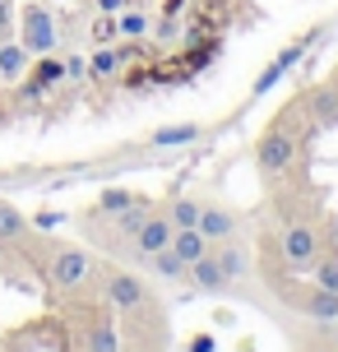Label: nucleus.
<instances>
[{"mask_svg":"<svg viewBox=\"0 0 338 352\" xmlns=\"http://www.w3.org/2000/svg\"><path fill=\"white\" fill-rule=\"evenodd\" d=\"M139 195L135 190H121V186H107V190L98 195V213H107V218H116V213H125L130 204H135Z\"/></svg>","mask_w":338,"mask_h":352,"instance_id":"19","label":"nucleus"},{"mask_svg":"<svg viewBox=\"0 0 338 352\" xmlns=\"http://www.w3.org/2000/svg\"><path fill=\"white\" fill-rule=\"evenodd\" d=\"M306 278L320 283V287H329V292H338V241H329V246H324V255L311 264V274H306Z\"/></svg>","mask_w":338,"mask_h":352,"instance_id":"16","label":"nucleus"},{"mask_svg":"<svg viewBox=\"0 0 338 352\" xmlns=\"http://www.w3.org/2000/svg\"><path fill=\"white\" fill-rule=\"evenodd\" d=\"M23 70H28V47L23 42H0V74L19 79Z\"/></svg>","mask_w":338,"mask_h":352,"instance_id":"18","label":"nucleus"},{"mask_svg":"<svg viewBox=\"0 0 338 352\" xmlns=\"http://www.w3.org/2000/svg\"><path fill=\"white\" fill-rule=\"evenodd\" d=\"M162 213L172 218V228H199V195H172Z\"/></svg>","mask_w":338,"mask_h":352,"instance_id":"15","label":"nucleus"},{"mask_svg":"<svg viewBox=\"0 0 338 352\" xmlns=\"http://www.w3.org/2000/svg\"><path fill=\"white\" fill-rule=\"evenodd\" d=\"M199 232L209 236V246L214 241H232V236H246V213L232 209L227 199L209 195V199H199Z\"/></svg>","mask_w":338,"mask_h":352,"instance_id":"5","label":"nucleus"},{"mask_svg":"<svg viewBox=\"0 0 338 352\" xmlns=\"http://www.w3.org/2000/svg\"><path fill=\"white\" fill-rule=\"evenodd\" d=\"M84 348L89 352H121V334H116L111 316H93L89 334H84Z\"/></svg>","mask_w":338,"mask_h":352,"instance_id":"13","label":"nucleus"},{"mask_svg":"<svg viewBox=\"0 0 338 352\" xmlns=\"http://www.w3.org/2000/svg\"><path fill=\"white\" fill-rule=\"evenodd\" d=\"M19 28H23L28 56H52L56 52V23H52V14H47L42 5H28L23 19H19Z\"/></svg>","mask_w":338,"mask_h":352,"instance_id":"8","label":"nucleus"},{"mask_svg":"<svg viewBox=\"0 0 338 352\" xmlns=\"http://www.w3.org/2000/svg\"><path fill=\"white\" fill-rule=\"evenodd\" d=\"M23 236H28V218L10 199H0V246H19Z\"/></svg>","mask_w":338,"mask_h":352,"instance_id":"14","label":"nucleus"},{"mask_svg":"<svg viewBox=\"0 0 338 352\" xmlns=\"http://www.w3.org/2000/svg\"><path fill=\"white\" fill-rule=\"evenodd\" d=\"M278 232V255H283V264L292 269V274H311V264L324 255V246L329 241H338V213H315V218H297V223H283Z\"/></svg>","mask_w":338,"mask_h":352,"instance_id":"1","label":"nucleus"},{"mask_svg":"<svg viewBox=\"0 0 338 352\" xmlns=\"http://www.w3.org/2000/svg\"><path fill=\"white\" fill-rule=\"evenodd\" d=\"M315 42H320V33L302 37V42H287L283 52H278V56H273V60L264 65V70H260V79H255V93H269V88L278 84V79H283V74H287V70H292V65H297V60L306 56V47H315Z\"/></svg>","mask_w":338,"mask_h":352,"instance_id":"10","label":"nucleus"},{"mask_svg":"<svg viewBox=\"0 0 338 352\" xmlns=\"http://www.w3.org/2000/svg\"><path fill=\"white\" fill-rule=\"evenodd\" d=\"M172 232H177V228H172V218H167L162 209H153V213H148V218L139 223V232L130 236V250H135V260H148V255L167 250V246H172Z\"/></svg>","mask_w":338,"mask_h":352,"instance_id":"6","label":"nucleus"},{"mask_svg":"<svg viewBox=\"0 0 338 352\" xmlns=\"http://www.w3.org/2000/svg\"><path fill=\"white\" fill-rule=\"evenodd\" d=\"M148 269H153V274H158L162 283H185V269H190V264L185 260H177V250L167 246V250H158V255H148Z\"/></svg>","mask_w":338,"mask_h":352,"instance_id":"17","label":"nucleus"},{"mask_svg":"<svg viewBox=\"0 0 338 352\" xmlns=\"http://www.w3.org/2000/svg\"><path fill=\"white\" fill-rule=\"evenodd\" d=\"M172 250H177V260H185V264H195L199 255H209V236H204V232L199 228H177L172 232Z\"/></svg>","mask_w":338,"mask_h":352,"instance_id":"12","label":"nucleus"},{"mask_svg":"<svg viewBox=\"0 0 338 352\" xmlns=\"http://www.w3.org/2000/svg\"><path fill=\"white\" fill-rule=\"evenodd\" d=\"M185 348H190V352H214L218 343H214V334H195L190 343H185Z\"/></svg>","mask_w":338,"mask_h":352,"instance_id":"22","label":"nucleus"},{"mask_svg":"<svg viewBox=\"0 0 338 352\" xmlns=\"http://www.w3.org/2000/svg\"><path fill=\"white\" fill-rule=\"evenodd\" d=\"M185 283L195 287L199 297H232V283H227V274L218 269L214 250H209V255H199V260L185 269Z\"/></svg>","mask_w":338,"mask_h":352,"instance_id":"9","label":"nucleus"},{"mask_svg":"<svg viewBox=\"0 0 338 352\" xmlns=\"http://www.w3.org/2000/svg\"><path fill=\"white\" fill-rule=\"evenodd\" d=\"M89 70L98 74V79H107V74H116V70H121V47H102V52H93Z\"/></svg>","mask_w":338,"mask_h":352,"instance_id":"20","label":"nucleus"},{"mask_svg":"<svg viewBox=\"0 0 338 352\" xmlns=\"http://www.w3.org/2000/svg\"><path fill=\"white\" fill-rule=\"evenodd\" d=\"M278 316V329H283V343L287 352H338L334 343V324H315V320H297V316Z\"/></svg>","mask_w":338,"mask_h":352,"instance_id":"4","label":"nucleus"},{"mask_svg":"<svg viewBox=\"0 0 338 352\" xmlns=\"http://www.w3.org/2000/svg\"><path fill=\"white\" fill-rule=\"evenodd\" d=\"M89 70V65H84V60H79V56H70V60H65V79H79V74Z\"/></svg>","mask_w":338,"mask_h":352,"instance_id":"23","label":"nucleus"},{"mask_svg":"<svg viewBox=\"0 0 338 352\" xmlns=\"http://www.w3.org/2000/svg\"><path fill=\"white\" fill-rule=\"evenodd\" d=\"M199 140H204V125L199 121H177V125H162L153 135H144L139 148H148V153H158V148H190Z\"/></svg>","mask_w":338,"mask_h":352,"instance_id":"11","label":"nucleus"},{"mask_svg":"<svg viewBox=\"0 0 338 352\" xmlns=\"http://www.w3.org/2000/svg\"><path fill=\"white\" fill-rule=\"evenodd\" d=\"M297 107L306 111V125L315 130V135H334L338 130V88L329 79H306L297 93Z\"/></svg>","mask_w":338,"mask_h":352,"instance_id":"2","label":"nucleus"},{"mask_svg":"<svg viewBox=\"0 0 338 352\" xmlns=\"http://www.w3.org/2000/svg\"><path fill=\"white\" fill-rule=\"evenodd\" d=\"M10 19H14V10H10V0H0V33L10 28Z\"/></svg>","mask_w":338,"mask_h":352,"instance_id":"24","label":"nucleus"},{"mask_svg":"<svg viewBox=\"0 0 338 352\" xmlns=\"http://www.w3.org/2000/svg\"><path fill=\"white\" fill-rule=\"evenodd\" d=\"M102 292H107V306L121 311V316H139V311L153 306L148 283L139 274H130V269H102Z\"/></svg>","mask_w":338,"mask_h":352,"instance_id":"3","label":"nucleus"},{"mask_svg":"<svg viewBox=\"0 0 338 352\" xmlns=\"http://www.w3.org/2000/svg\"><path fill=\"white\" fill-rule=\"evenodd\" d=\"M98 5H102V14L107 10H125V0H98Z\"/></svg>","mask_w":338,"mask_h":352,"instance_id":"25","label":"nucleus"},{"mask_svg":"<svg viewBox=\"0 0 338 352\" xmlns=\"http://www.w3.org/2000/svg\"><path fill=\"white\" fill-rule=\"evenodd\" d=\"M334 343H338V324H334Z\"/></svg>","mask_w":338,"mask_h":352,"instance_id":"27","label":"nucleus"},{"mask_svg":"<svg viewBox=\"0 0 338 352\" xmlns=\"http://www.w3.org/2000/svg\"><path fill=\"white\" fill-rule=\"evenodd\" d=\"M93 278V260L84 255V250H56L52 255V283L60 287V292H79L84 283Z\"/></svg>","mask_w":338,"mask_h":352,"instance_id":"7","label":"nucleus"},{"mask_svg":"<svg viewBox=\"0 0 338 352\" xmlns=\"http://www.w3.org/2000/svg\"><path fill=\"white\" fill-rule=\"evenodd\" d=\"M324 79H329V84H334V88H338V60H334V70L324 74Z\"/></svg>","mask_w":338,"mask_h":352,"instance_id":"26","label":"nucleus"},{"mask_svg":"<svg viewBox=\"0 0 338 352\" xmlns=\"http://www.w3.org/2000/svg\"><path fill=\"white\" fill-rule=\"evenodd\" d=\"M116 33H121V37H144V33H148V14H139V10H125V14L116 19Z\"/></svg>","mask_w":338,"mask_h":352,"instance_id":"21","label":"nucleus"}]
</instances>
